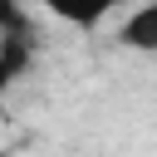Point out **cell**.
<instances>
[{"label":"cell","mask_w":157,"mask_h":157,"mask_svg":"<svg viewBox=\"0 0 157 157\" xmlns=\"http://www.w3.org/2000/svg\"><path fill=\"white\" fill-rule=\"evenodd\" d=\"M34 49H39L34 29H15V34H0V103L10 98V88L20 83V74L34 64Z\"/></svg>","instance_id":"6da1fadb"},{"label":"cell","mask_w":157,"mask_h":157,"mask_svg":"<svg viewBox=\"0 0 157 157\" xmlns=\"http://www.w3.org/2000/svg\"><path fill=\"white\" fill-rule=\"evenodd\" d=\"M29 5H39V10H49L54 20H64V25H74V29H98L118 5H128V0H29Z\"/></svg>","instance_id":"7a4b0ae2"},{"label":"cell","mask_w":157,"mask_h":157,"mask_svg":"<svg viewBox=\"0 0 157 157\" xmlns=\"http://www.w3.org/2000/svg\"><path fill=\"white\" fill-rule=\"evenodd\" d=\"M118 44H123V49H137V54H157V0L137 5V10L118 25Z\"/></svg>","instance_id":"3957f363"},{"label":"cell","mask_w":157,"mask_h":157,"mask_svg":"<svg viewBox=\"0 0 157 157\" xmlns=\"http://www.w3.org/2000/svg\"><path fill=\"white\" fill-rule=\"evenodd\" d=\"M15 29H34L29 10H25V0H0V34H15Z\"/></svg>","instance_id":"277c9868"}]
</instances>
